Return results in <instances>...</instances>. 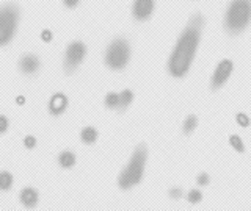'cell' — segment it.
<instances>
[{"label": "cell", "instance_id": "6da1fadb", "mask_svg": "<svg viewBox=\"0 0 251 211\" xmlns=\"http://www.w3.org/2000/svg\"><path fill=\"white\" fill-rule=\"evenodd\" d=\"M204 28V18L201 14H193L187 27L180 33L177 42L168 58V72L175 78H182L192 67L196 50L201 42Z\"/></svg>", "mask_w": 251, "mask_h": 211}, {"label": "cell", "instance_id": "5b68a950", "mask_svg": "<svg viewBox=\"0 0 251 211\" xmlns=\"http://www.w3.org/2000/svg\"><path fill=\"white\" fill-rule=\"evenodd\" d=\"M130 60V44L127 39L116 38L108 44L105 50L104 63L108 69L112 70H123L129 64Z\"/></svg>", "mask_w": 251, "mask_h": 211}, {"label": "cell", "instance_id": "ba28073f", "mask_svg": "<svg viewBox=\"0 0 251 211\" xmlns=\"http://www.w3.org/2000/svg\"><path fill=\"white\" fill-rule=\"evenodd\" d=\"M155 8V0H133L132 5V16L138 22H146L151 19Z\"/></svg>", "mask_w": 251, "mask_h": 211}, {"label": "cell", "instance_id": "2e32d148", "mask_svg": "<svg viewBox=\"0 0 251 211\" xmlns=\"http://www.w3.org/2000/svg\"><path fill=\"white\" fill-rule=\"evenodd\" d=\"M133 100V92L130 89H124L120 92V105H118V109L120 111H124L126 108H127Z\"/></svg>", "mask_w": 251, "mask_h": 211}, {"label": "cell", "instance_id": "ac0fdd59", "mask_svg": "<svg viewBox=\"0 0 251 211\" xmlns=\"http://www.w3.org/2000/svg\"><path fill=\"white\" fill-rule=\"evenodd\" d=\"M229 144L234 150H237L239 153H243L245 152V144H243V141L239 135H231L229 136Z\"/></svg>", "mask_w": 251, "mask_h": 211}, {"label": "cell", "instance_id": "cb8c5ba5", "mask_svg": "<svg viewBox=\"0 0 251 211\" xmlns=\"http://www.w3.org/2000/svg\"><path fill=\"white\" fill-rule=\"evenodd\" d=\"M168 195H170L173 200L180 199V197H182V190H180V188H170Z\"/></svg>", "mask_w": 251, "mask_h": 211}, {"label": "cell", "instance_id": "4316f807", "mask_svg": "<svg viewBox=\"0 0 251 211\" xmlns=\"http://www.w3.org/2000/svg\"><path fill=\"white\" fill-rule=\"evenodd\" d=\"M16 102H18V105H24V104H25V97H24V96H18Z\"/></svg>", "mask_w": 251, "mask_h": 211}, {"label": "cell", "instance_id": "e0dca14e", "mask_svg": "<svg viewBox=\"0 0 251 211\" xmlns=\"http://www.w3.org/2000/svg\"><path fill=\"white\" fill-rule=\"evenodd\" d=\"M118 105H120V94L108 92L105 96V106L110 109H118Z\"/></svg>", "mask_w": 251, "mask_h": 211}, {"label": "cell", "instance_id": "52a82bcc", "mask_svg": "<svg viewBox=\"0 0 251 211\" xmlns=\"http://www.w3.org/2000/svg\"><path fill=\"white\" fill-rule=\"evenodd\" d=\"M232 70H234V64H232L231 60L225 58V60L220 61L215 67V70H214V74H212V78H210L212 91H217V89L222 88L223 84H226V82L231 78Z\"/></svg>", "mask_w": 251, "mask_h": 211}, {"label": "cell", "instance_id": "30bf717a", "mask_svg": "<svg viewBox=\"0 0 251 211\" xmlns=\"http://www.w3.org/2000/svg\"><path fill=\"white\" fill-rule=\"evenodd\" d=\"M68 97L63 92H55L49 100V113L52 116H60L66 111L68 108Z\"/></svg>", "mask_w": 251, "mask_h": 211}, {"label": "cell", "instance_id": "4fadbf2b", "mask_svg": "<svg viewBox=\"0 0 251 211\" xmlns=\"http://www.w3.org/2000/svg\"><path fill=\"white\" fill-rule=\"evenodd\" d=\"M75 153L74 152H71V150H65V152H61L58 155V164H60V168L63 169H71V168H74L75 166Z\"/></svg>", "mask_w": 251, "mask_h": 211}, {"label": "cell", "instance_id": "603a6c76", "mask_svg": "<svg viewBox=\"0 0 251 211\" xmlns=\"http://www.w3.org/2000/svg\"><path fill=\"white\" fill-rule=\"evenodd\" d=\"M210 183V177L206 174V172H201V174L196 177V185L198 186H207Z\"/></svg>", "mask_w": 251, "mask_h": 211}, {"label": "cell", "instance_id": "ffe728a7", "mask_svg": "<svg viewBox=\"0 0 251 211\" xmlns=\"http://www.w3.org/2000/svg\"><path fill=\"white\" fill-rule=\"evenodd\" d=\"M38 141L33 135H27L25 138H24V146H25V148H28V150H33V148L36 147Z\"/></svg>", "mask_w": 251, "mask_h": 211}, {"label": "cell", "instance_id": "9a60e30c", "mask_svg": "<svg viewBox=\"0 0 251 211\" xmlns=\"http://www.w3.org/2000/svg\"><path fill=\"white\" fill-rule=\"evenodd\" d=\"M196 127H198V117H196L195 114H190L185 117V121L182 124V131L184 135H192V133L196 130Z\"/></svg>", "mask_w": 251, "mask_h": 211}, {"label": "cell", "instance_id": "7402d4cb", "mask_svg": "<svg viewBox=\"0 0 251 211\" xmlns=\"http://www.w3.org/2000/svg\"><path fill=\"white\" fill-rule=\"evenodd\" d=\"M235 121H237V124L240 125V127H243V128H247L248 125H250V117L245 113H239L237 116H235Z\"/></svg>", "mask_w": 251, "mask_h": 211}, {"label": "cell", "instance_id": "d4e9b609", "mask_svg": "<svg viewBox=\"0 0 251 211\" xmlns=\"http://www.w3.org/2000/svg\"><path fill=\"white\" fill-rule=\"evenodd\" d=\"M41 39L44 42H52V39H53V33L49 30V28H44L41 31Z\"/></svg>", "mask_w": 251, "mask_h": 211}, {"label": "cell", "instance_id": "3957f363", "mask_svg": "<svg viewBox=\"0 0 251 211\" xmlns=\"http://www.w3.org/2000/svg\"><path fill=\"white\" fill-rule=\"evenodd\" d=\"M251 21V2L250 0H232L225 14V28L232 36L242 35Z\"/></svg>", "mask_w": 251, "mask_h": 211}, {"label": "cell", "instance_id": "7a4b0ae2", "mask_svg": "<svg viewBox=\"0 0 251 211\" xmlns=\"http://www.w3.org/2000/svg\"><path fill=\"white\" fill-rule=\"evenodd\" d=\"M146 161H148V148L145 144H140L133 150L127 166L121 170L120 177H118V185H120L121 190H130V188L138 185L143 180Z\"/></svg>", "mask_w": 251, "mask_h": 211}, {"label": "cell", "instance_id": "8992f818", "mask_svg": "<svg viewBox=\"0 0 251 211\" xmlns=\"http://www.w3.org/2000/svg\"><path fill=\"white\" fill-rule=\"evenodd\" d=\"M86 57V45L82 41H73L65 52V60H63V67L66 74L75 72V69L83 63Z\"/></svg>", "mask_w": 251, "mask_h": 211}, {"label": "cell", "instance_id": "8fae6325", "mask_svg": "<svg viewBox=\"0 0 251 211\" xmlns=\"http://www.w3.org/2000/svg\"><path fill=\"white\" fill-rule=\"evenodd\" d=\"M19 200L22 203V207H25L28 210L35 208L39 202V194L35 188L27 186V188H22L21 192H19Z\"/></svg>", "mask_w": 251, "mask_h": 211}, {"label": "cell", "instance_id": "44dd1931", "mask_svg": "<svg viewBox=\"0 0 251 211\" xmlns=\"http://www.w3.org/2000/svg\"><path fill=\"white\" fill-rule=\"evenodd\" d=\"M10 128V119L5 114H0V135H5Z\"/></svg>", "mask_w": 251, "mask_h": 211}, {"label": "cell", "instance_id": "484cf974", "mask_svg": "<svg viewBox=\"0 0 251 211\" xmlns=\"http://www.w3.org/2000/svg\"><path fill=\"white\" fill-rule=\"evenodd\" d=\"M78 3H80V0H63V5H65L66 8H69V10H73V8H77Z\"/></svg>", "mask_w": 251, "mask_h": 211}, {"label": "cell", "instance_id": "7c38bea8", "mask_svg": "<svg viewBox=\"0 0 251 211\" xmlns=\"http://www.w3.org/2000/svg\"><path fill=\"white\" fill-rule=\"evenodd\" d=\"M98 138H99L98 130L94 127H90V125H88V127H83L82 131H80V139H82V143L86 144V146L94 144L98 141Z\"/></svg>", "mask_w": 251, "mask_h": 211}, {"label": "cell", "instance_id": "5bb4252c", "mask_svg": "<svg viewBox=\"0 0 251 211\" xmlns=\"http://www.w3.org/2000/svg\"><path fill=\"white\" fill-rule=\"evenodd\" d=\"M14 185V177L11 172L8 170H0V191H10Z\"/></svg>", "mask_w": 251, "mask_h": 211}, {"label": "cell", "instance_id": "d6986e66", "mask_svg": "<svg viewBox=\"0 0 251 211\" xmlns=\"http://www.w3.org/2000/svg\"><path fill=\"white\" fill-rule=\"evenodd\" d=\"M187 200L192 203V205H196L202 200V192L200 190H192L190 192L187 194Z\"/></svg>", "mask_w": 251, "mask_h": 211}, {"label": "cell", "instance_id": "277c9868", "mask_svg": "<svg viewBox=\"0 0 251 211\" xmlns=\"http://www.w3.org/2000/svg\"><path fill=\"white\" fill-rule=\"evenodd\" d=\"M19 6L16 3H5L0 6V47L10 44L19 27Z\"/></svg>", "mask_w": 251, "mask_h": 211}, {"label": "cell", "instance_id": "9c48e42d", "mask_svg": "<svg viewBox=\"0 0 251 211\" xmlns=\"http://www.w3.org/2000/svg\"><path fill=\"white\" fill-rule=\"evenodd\" d=\"M41 67V60L35 53H24L19 60V70L24 75H35Z\"/></svg>", "mask_w": 251, "mask_h": 211}]
</instances>
